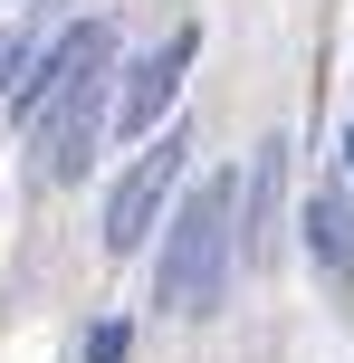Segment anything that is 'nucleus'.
I'll list each match as a JSON object with an SVG mask.
<instances>
[{
  "label": "nucleus",
  "mask_w": 354,
  "mask_h": 363,
  "mask_svg": "<svg viewBox=\"0 0 354 363\" xmlns=\"http://www.w3.org/2000/svg\"><path fill=\"white\" fill-rule=\"evenodd\" d=\"M182 153H192V134H153V144L134 153V172L115 182V201H106V249H115V258L153 239V220H163V191L182 182Z\"/></svg>",
  "instance_id": "7ed1b4c3"
},
{
  "label": "nucleus",
  "mask_w": 354,
  "mask_h": 363,
  "mask_svg": "<svg viewBox=\"0 0 354 363\" xmlns=\"http://www.w3.org/2000/svg\"><path fill=\"white\" fill-rule=\"evenodd\" d=\"M106 57H115V29H106V19H77V29H67V38H57V48L29 67V86H10V106H19V115H38L57 86H77V77H87V67H106Z\"/></svg>",
  "instance_id": "39448f33"
},
{
  "label": "nucleus",
  "mask_w": 354,
  "mask_h": 363,
  "mask_svg": "<svg viewBox=\"0 0 354 363\" xmlns=\"http://www.w3.org/2000/svg\"><path fill=\"white\" fill-rule=\"evenodd\" d=\"M106 67H115V57H106ZM106 67H87L77 86H57L48 106L29 115V163H38V182H77V172L96 163V134L115 125V106H106V96H115Z\"/></svg>",
  "instance_id": "f03ea898"
},
{
  "label": "nucleus",
  "mask_w": 354,
  "mask_h": 363,
  "mask_svg": "<svg viewBox=\"0 0 354 363\" xmlns=\"http://www.w3.org/2000/svg\"><path fill=\"white\" fill-rule=\"evenodd\" d=\"M230 268H240V172H201V191L163 230V306L172 315H211Z\"/></svg>",
  "instance_id": "f257e3e1"
},
{
  "label": "nucleus",
  "mask_w": 354,
  "mask_h": 363,
  "mask_svg": "<svg viewBox=\"0 0 354 363\" xmlns=\"http://www.w3.org/2000/svg\"><path fill=\"white\" fill-rule=\"evenodd\" d=\"M192 57H201V29H172L163 48L144 57V67H125V96H115V134H125V144H144V134L163 125V106L182 96Z\"/></svg>",
  "instance_id": "20e7f679"
},
{
  "label": "nucleus",
  "mask_w": 354,
  "mask_h": 363,
  "mask_svg": "<svg viewBox=\"0 0 354 363\" xmlns=\"http://www.w3.org/2000/svg\"><path fill=\"white\" fill-rule=\"evenodd\" d=\"M306 230H316V258L345 277V268H354V182H326L316 211H306Z\"/></svg>",
  "instance_id": "0eeeda50"
},
{
  "label": "nucleus",
  "mask_w": 354,
  "mask_h": 363,
  "mask_svg": "<svg viewBox=\"0 0 354 363\" xmlns=\"http://www.w3.org/2000/svg\"><path fill=\"white\" fill-rule=\"evenodd\" d=\"M278 191H287V144L268 134L249 153V182H240V258H268V230H278Z\"/></svg>",
  "instance_id": "423d86ee"
},
{
  "label": "nucleus",
  "mask_w": 354,
  "mask_h": 363,
  "mask_svg": "<svg viewBox=\"0 0 354 363\" xmlns=\"http://www.w3.org/2000/svg\"><path fill=\"white\" fill-rule=\"evenodd\" d=\"M19 67H29V29H0V96L19 86Z\"/></svg>",
  "instance_id": "1a4fd4ad"
},
{
  "label": "nucleus",
  "mask_w": 354,
  "mask_h": 363,
  "mask_svg": "<svg viewBox=\"0 0 354 363\" xmlns=\"http://www.w3.org/2000/svg\"><path fill=\"white\" fill-rule=\"evenodd\" d=\"M345 172H354V125H345Z\"/></svg>",
  "instance_id": "9d476101"
},
{
  "label": "nucleus",
  "mask_w": 354,
  "mask_h": 363,
  "mask_svg": "<svg viewBox=\"0 0 354 363\" xmlns=\"http://www.w3.org/2000/svg\"><path fill=\"white\" fill-rule=\"evenodd\" d=\"M87 363H134V325L125 315H106V325L87 335Z\"/></svg>",
  "instance_id": "6e6552de"
}]
</instances>
